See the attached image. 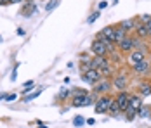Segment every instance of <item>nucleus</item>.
<instances>
[{
  "label": "nucleus",
  "mask_w": 151,
  "mask_h": 128,
  "mask_svg": "<svg viewBox=\"0 0 151 128\" xmlns=\"http://www.w3.org/2000/svg\"><path fill=\"white\" fill-rule=\"evenodd\" d=\"M113 100H115V97H111V95H103V97H99L97 102L94 104L96 113H97V114L108 113V111H109V106H111V102H113Z\"/></svg>",
  "instance_id": "obj_1"
},
{
  "label": "nucleus",
  "mask_w": 151,
  "mask_h": 128,
  "mask_svg": "<svg viewBox=\"0 0 151 128\" xmlns=\"http://www.w3.org/2000/svg\"><path fill=\"white\" fill-rule=\"evenodd\" d=\"M115 100H116V104H118V107H120L122 113H125L127 109H129V104H130V95L123 90V92H118L116 94V97H115Z\"/></svg>",
  "instance_id": "obj_2"
},
{
  "label": "nucleus",
  "mask_w": 151,
  "mask_h": 128,
  "mask_svg": "<svg viewBox=\"0 0 151 128\" xmlns=\"http://www.w3.org/2000/svg\"><path fill=\"white\" fill-rule=\"evenodd\" d=\"M82 80L87 82V83H91V85H96L97 82L103 80V74L99 73V69H89L85 74H82Z\"/></svg>",
  "instance_id": "obj_3"
},
{
  "label": "nucleus",
  "mask_w": 151,
  "mask_h": 128,
  "mask_svg": "<svg viewBox=\"0 0 151 128\" xmlns=\"http://www.w3.org/2000/svg\"><path fill=\"white\" fill-rule=\"evenodd\" d=\"M111 88H113V83H109V80H101V82H97L96 87H94V94H97V95H106Z\"/></svg>",
  "instance_id": "obj_4"
},
{
  "label": "nucleus",
  "mask_w": 151,
  "mask_h": 128,
  "mask_svg": "<svg viewBox=\"0 0 151 128\" xmlns=\"http://www.w3.org/2000/svg\"><path fill=\"white\" fill-rule=\"evenodd\" d=\"M129 64L134 68V66H137V64H141L142 61H146V56H144V52L142 50H132L130 54H129Z\"/></svg>",
  "instance_id": "obj_5"
},
{
  "label": "nucleus",
  "mask_w": 151,
  "mask_h": 128,
  "mask_svg": "<svg viewBox=\"0 0 151 128\" xmlns=\"http://www.w3.org/2000/svg\"><path fill=\"white\" fill-rule=\"evenodd\" d=\"M91 52L94 56H101V57H106L108 54V49H106V45L103 42H99V40H94V43L91 45Z\"/></svg>",
  "instance_id": "obj_6"
},
{
  "label": "nucleus",
  "mask_w": 151,
  "mask_h": 128,
  "mask_svg": "<svg viewBox=\"0 0 151 128\" xmlns=\"http://www.w3.org/2000/svg\"><path fill=\"white\" fill-rule=\"evenodd\" d=\"M127 83H129V78H127V74H125V73H120V74L115 78L113 87H115L118 92H123V90L127 88Z\"/></svg>",
  "instance_id": "obj_7"
},
{
  "label": "nucleus",
  "mask_w": 151,
  "mask_h": 128,
  "mask_svg": "<svg viewBox=\"0 0 151 128\" xmlns=\"http://www.w3.org/2000/svg\"><path fill=\"white\" fill-rule=\"evenodd\" d=\"M116 49H118V52H132L134 50V45H132V36H127V38H123L122 42L116 43Z\"/></svg>",
  "instance_id": "obj_8"
},
{
  "label": "nucleus",
  "mask_w": 151,
  "mask_h": 128,
  "mask_svg": "<svg viewBox=\"0 0 151 128\" xmlns=\"http://www.w3.org/2000/svg\"><path fill=\"white\" fill-rule=\"evenodd\" d=\"M109 64V61L106 59V57H101V56H96L94 59H91V68L92 69H101V68H104Z\"/></svg>",
  "instance_id": "obj_9"
},
{
  "label": "nucleus",
  "mask_w": 151,
  "mask_h": 128,
  "mask_svg": "<svg viewBox=\"0 0 151 128\" xmlns=\"http://www.w3.org/2000/svg\"><path fill=\"white\" fill-rule=\"evenodd\" d=\"M132 69H134L136 74H148V73L151 71V62H150V61H142L141 64L134 66Z\"/></svg>",
  "instance_id": "obj_10"
},
{
  "label": "nucleus",
  "mask_w": 151,
  "mask_h": 128,
  "mask_svg": "<svg viewBox=\"0 0 151 128\" xmlns=\"http://www.w3.org/2000/svg\"><path fill=\"white\" fill-rule=\"evenodd\" d=\"M120 26L125 29L127 33H129V31H134V29H136V26H137V19H136V17H129V19L122 21Z\"/></svg>",
  "instance_id": "obj_11"
},
{
  "label": "nucleus",
  "mask_w": 151,
  "mask_h": 128,
  "mask_svg": "<svg viewBox=\"0 0 151 128\" xmlns=\"http://www.w3.org/2000/svg\"><path fill=\"white\" fill-rule=\"evenodd\" d=\"M123 38H127V31L122 28L120 24H116V26H115V43L122 42Z\"/></svg>",
  "instance_id": "obj_12"
},
{
  "label": "nucleus",
  "mask_w": 151,
  "mask_h": 128,
  "mask_svg": "<svg viewBox=\"0 0 151 128\" xmlns=\"http://www.w3.org/2000/svg\"><path fill=\"white\" fill-rule=\"evenodd\" d=\"M137 33V36L139 38H144V36H150V29H148V26L146 24H141V23H137L136 29H134Z\"/></svg>",
  "instance_id": "obj_13"
},
{
  "label": "nucleus",
  "mask_w": 151,
  "mask_h": 128,
  "mask_svg": "<svg viewBox=\"0 0 151 128\" xmlns=\"http://www.w3.org/2000/svg\"><path fill=\"white\" fill-rule=\"evenodd\" d=\"M101 35H103L104 38H108L109 42L115 43V26H106V28L101 31Z\"/></svg>",
  "instance_id": "obj_14"
},
{
  "label": "nucleus",
  "mask_w": 151,
  "mask_h": 128,
  "mask_svg": "<svg viewBox=\"0 0 151 128\" xmlns=\"http://www.w3.org/2000/svg\"><path fill=\"white\" fill-rule=\"evenodd\" d=\"M139 92H141V97H148V95H151V83H148V82L141 83V85H139Z\"/></svg>",
  "instance_id": "obj_15"
},
{
  "label": "nucleus",
  "mask_w": 151,
  "mask_h": 128,
  "mask_svg": "<svg viewBox=\"0 0 151 128\" xmlns=\"http://www.w3.org/2000/svg\"><path fill=\"white\" fill-rule=\"evenodd\" d=\"M44 92V88H40V90H35V92H31L30 95H24V102H30V100L37 99V97H40V94Z\"/></svg>",
  "instance_id": "obj_16"
},
{
  "label": "nucleus",
  "mask_w": 151,
  "mask_h": 128,
  "mask_svg": "<svg viewBox=\"0 0 151 128\" xmlns=\"http://www.w3.org/2000/svg\"><path fill=\"white\" fill-rule=\"evenodd\" d=\"M137 114H139V118H148L151 114V107H146V106H142L139 111H137Z\"/></svg>",
  "instance_id": "obj_17"
},
{
  "label": "nucleus",
  "mask_w": 151,
  "mask_h": 128,
  "mask_svg": "<svg viewBox=\"0 0 151 128\" xmlns=\"http://www.w3.org/2000/svg\"><path fill=\"white\" fill-rule=\"evenodd\" d=\"M109 114H116V113H122L120 107H118V104H116V100H113L111 102V106H109V111H108Z\"/></svg>",
  "instance_id": "obj_18"
},
{
  "label": "nucleus",
  "mask_w": 151,
  "mask_h": 128,
  "mask_svg": "<svg viewBox=\"0 0 151 128\" xmlns=\"http://www.w3.org/2000/svg\"><path fill=\"white\" fill-rule=\"evenodd\" d=\"M99 73H101L103 76H109V74L113 73V69H111V66L108 64V66H104V68H101V69H99Z\"/></svg>",
  "instance_id": "obj_19"
},
{
  "label": "nucleus",
  "mask_w": 151,
  "mask_h": 128,
  "mask_svg": "<svg viewBox=\"0 0 151 128\" xmlns=\"http://www.w3.org/2000/svg\"><path fill=\"white\" fill-rule=\"evenodd\" d=\"M85 123H87V121H85L82 116H76L75 119H73V125H75V127H83Z\"/></svg>",
  "instance_id": "obj_20"
},
{
  "label": "nucleus",
  "mask_w": 151,
  "mask_h": 128,
  "mask_svg": "<svg viewBox=\"0 0 151 128\" xmlns=\"http://www.w3.org/2000/svg\"><path fill=\"white\" fill-rule=\"evenodd\" d=\"M150 21H151V16H148V14H142L139 17V23H141V24H148Z\"/></svg>",
  "instance_id": "obj_21"
},
{
  "label": "nucleus",
  "mask_w": 151,
  "mask_h": 128,
  "mask_svg": "<svg viewBox=\"0 0 151 128\" xmlns=\"http://www.w3.org/2000/svg\"><path fill=\"white\" fill-rule=\"evenodd\" d=\"M99 14H101L99 11H96V12H92V14H91V17L87 19V23H94V21H96V19L99 17Z\"/></svg>",
  "instance_id": "obj_22"
},
{
  "label": "nucleus",
  "mask_w": 151,
  "mask_h": 128,
  "mask_svg": "<svg viewBox=\"0 0 151 128\" xmlns=\"http://www.w3.org/2000/svg\"><path fill=\"white\" fill-rule=\"evenodd\" d=\"M68 95H70V90H68V88L64 87V88H63V90L59 92V99H66Z\"/></svg>",
  "instance_id": "obj_23"
},
{
  "label": "nucleus",
  "mask_w": 151,
  "mask_h": 128,
  "mask_svg": "<svg viewBox=\"0 0 151 128\" xmlns=\"http://www.w3.org/2000/svg\"><path fill=\"white\" fill-rule=\"evenodd\" d=\"M56 4H58V0H50V4H49V5H47L45 9H47V11H50V9H52V7H56Z\"/></svg>",
  "instance_id": "obj_24"
},
{
  "label": "nucleus",
  "mask_w": 151,
  "mask_h": 128,
  "mask_svg": "<svg viewBox=\"0 0 151 128\" xmlns=\"http://www.w3.org/2000/svg\"><path fill=\"white\" fill-rule=\"evenodd\" d=\"M104 7H108V2H104V0H103V2H99V11H103Z\"/></svg>",
  "instance_id": "obj_25"
},
{
  "label": "nucleus",
  "mask_w": 151,
  "mask_h": 128,
  "mask_svg": "<svg viewBox=\"0 0 151 128\" xmlns=\"http://www.w3.org/2000/svg\"><path fill=\"white\" fill-rule=\"evenodd\" d=\"M5 100H7V102H12V100H16V94H12V95H7V97H5Z\"/></svg>",
  "instance_id": "obj_26"
},
{
  "label": "nucleus",
  "mask_w": 151,
  "mask_h": 128,
  "mask_svg": "<svg viewBox=\"0 0 151 128\" xmlns=\"http://www.w3.org/2000/svg\"><path fill=\"white\" fill-rule=\"evenodd\" d=\"M87 125H96V119H94V118H89V119H87Z\"/></svg>",
  "instance_id": "obj_27"
},
{
  "label": "nucleus",
  "mask_w": 151,
  "mask_h": 128,
  "mask_svg": "<svg viewBox=\"0 0 151 128\" xmlns=\"http://www.w3.org/2000/svg\"><path fill=\"white\" fill-rule=\"evenodd\" d=\"M17 35H21V36H24V29H23V28H17Z\"/></svg>",
  "instance_id": "obj_28"
},
{
  "label": "nucleus",
  "mask_w": 151,
  "mask_h": 128,
  "mask_svg": "<svg viewBox=\"0 0 151 128\" xmlns=\"http://www.w3.org/2000/svg\"><path fill=\"white\" fill-rule=\"evenodd\" d=\"M21 2H24V0H9V4H21Z\"/></svg>",
  "instance_id": "obj_29"
},
{
  "label": "nucleus",
  "mask_w": 151,
  "mask_h": 128,
  "mask_svg": "<svg viewBox=\"0 0 151 128\" xmlns=\"http://www.w3.org/2000/svg\"><path fill=\"white\" fill-rule=\"evenodd\" d=\"M0 5H9V0H0Z\"/></svg>",
  "instance_id": "obj_30"
},
{
  "label": "nucleus",
  "mask_w": 151,
  "mask_h": 128,
  "mask_svg": "<svg viewBox=\"0 0 151 128\" xmlns=\"http://www.w3.org/2000/svg\"><path fill=\"white\" fill-rule=\"evenodd\" d=\"M5 97H7V94H2V95H0V100H4Z\"/></svg>",
  "instance_id": "obj_31"
},
{
  "label": "nucleus",
  "mask_w": 151,
  "mask_h": 128,
  "mask_svg": "<svg viewBox=\"0 0 151 128\" xmlns=\"http://www.w3.org/2000/svg\"><path fill=\"white\" fill-rule=\"evenodd\" d=\"M38 127H40V128H47V125H42V123L38 121Z\"/></svg>",
  "instance_id": "obj_32"
},
{
  "label": "nucleus",
  "mask_w": 151,
  "mask_h": 128,
  "mask_svg": "<svg viewBox=\"0 0 151 128\" xmlns=\"http://www.w3.org/2000/svg\"><path fill=\"white\" fill-rule=\"evenodd\" d=\"M146 26H148V29H151V21L148 23V24H146Z\"/></svg>",
  "instance_id": "obj_33"
},
{
  "label": "nucleus",
  "mask_w": 151,
  "mask_h": 128,
  "mask_svg": "<svg viewBox=\"0 0 151 128\" xmlns=\"http://www.w3.org/2000/svg\"><path fill=\"white\" fill-rule=\"evenodd\" d=\"M24 2H28V4H33V2H35V0H24Z\"/></svg>",
  "instance_id": "obj_34"
}]
</instances>
